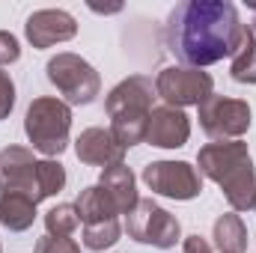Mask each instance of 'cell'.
I'll list each match as a JSON object with an SVG mask.
<instances>
[{"label":"cell","mask_w":256,"mask_h":253,"mask_svg":"<svg viewBox=\"0 0 256 253\" xmlns=\"http://www.w3.org/2000/svg\"><path fill=\"white\" fill-rule=\"evenodd\" d=\"M242 33L238 9L226 0H188L167 15V48L188 68L232 57Z\"/></svg>","instance_id":"obj_1"},{"label":"cell","mask_w":256,"mask_h":253,"mask_svg":"<svg viewBox=\"0 0 256 253\" xmlns=\"http://www.w3.org/2000/svg\"><path fill=\"white\" fill-rule=\"evenodd\" d=\"M200 173L208 176L224 188L226 202L236 212H248L256 202V170L248 152V143L242 140H220L208 143L196 155Z\"/></svg>","instance_id":"obj_2"},{"label":"cell","mask_w":256,"mask_h":253,"mask_svg":"<svg viewBox=\"0 0 256 253\" xmlns=\"http://www.w3.org/2000/svg\"><path fill=\"white\" fill-rule=\"evenodd\" d=\"M155 98H158L155 84L146 74H131L108 92L104 108L110 114V134L122 149H131L146 140Z\"/></svg>","instance_id":"obj_3"},{"label":"cell","mask_w":256,"mask_h":253,"mask_svg":"<svg viewBox=\"0 0 256 253\" xmlns=\"http://www.w3.org/2000/svg\"><path fill=\"white\" fill-rule=\"evenodd\" d=\"M24 131L33 143V149H39L42 155L54 158L63 155L68 146V131H72V110L60 98L42 96L33 98L24 116Z\"/></svg>","instance_id":"obj_4"},{"label":"cell","mask_w":256,"mask_h":253,"mask_svg":"<svg viewBox=\"0 0 256 253\" xmlns=\"http://www.w3.org/2000/svg\"><path fill=\"white\" fill-rule=\"evenodd\" d=\"M45 72H48V80L63 92L68 104H90V102H96V96L102 90L98 72L84 57H78V54H57V57H51L48 66H45Z\"/></svg>","instance_id":"obj_5"},{"label":"cell","mask_w":256,"mask_h":253,"mask_svg":"<svg viewBox=\"0 0 256 253\" xmlns=\"http://www.w3.org/2000/svg\"><path fill=\"white\" fill-rule=\"evenodd\" d=\"M126 230H128V238L140 242V244H152V248H176L179 236H182V226L179 220L161 208L155 200H137V206L126 214Z\"/></svg>","instance_id":"obj_6"},{"label":"cell","mask_w":256,"mask_h":253,"mask_svg":"<svg viewBox=\"0 0 256 253\" xmlns=\"http://www.w3.org/2000/svg\"><path fill=\"white\" fill-rule=\"evenodd\" d=\"M155 92L158 98L167 102V108H188V104H202L214 92V80L208 72L188 68V66H170L161 68L155 78Z\"/></svg>","instance_id":"obj_7"},{"label":"cell","mask_w":256,"mask_h":253,"mask_svg":"<svg viewBox=\"0 0 256 253\" xmlns=\"http://www.w3.org/2000/svg\"><path fill=\"white\" fill-rule=\"evenodd\" d=\"M200 126L212 140H238L250 128V104L212 92L200 104Z\"/></svg>","instance_id":"obj_8"},{"label":"cell","mask_w":256,"mask_h":253,"mask_svg":"<svg viewBox=\"0 0 256 253\" xmlns=\"http://www.w3.org/2000/svg\"><path fill=\"white\" fill-rule=\"evenodd\" d=\"M143 182L152 194L170 200H194L202 190V176L188 161H152L143 167Z\"/></svg>","instance_id":"obj_9"},{"label":"cell","mask_w":256,"mask_h":253,"mask_svg":"<svg viewBox=\"0 0 256 253\" xmlns=\"http://www.w3.org/2000/svg\"><path fill=\"white\" fill-rule=\"evenodd\" d=\"M0 190L27 194V196H33V202H42L39 188H36V158L30 149L6 146L0 152Z\"/></svg>","instance_id":"obj_10"},{"label":"cell","mask_w":256,"mask_h":253,"mask_svg":"<svg viewBox=\"0 0 256 253\" xmlns=\"http://www.w3.org/2000/svg\"><path fill=\"white\" fill-rule=\"evenodd\" d=\"M24 30H27V39H30L33 48H51L57 42L74 39L78 21L66 9H39V12H33L27 18Z\"/></svg>","instance_id":"obj_11"},{"label":"cell","mask_w":256,"mask_h":253,"mask_svg":"<svg viewBox=\"0 0 256 253\" xmlns=\"http://www.w3.org/2000/svg\"><path fill=\"white\" fill-rule=\"evenodd\" d=\"M74 155H78V161H84L90 167H104L108 170V167L122 164L126 149L116 143L110 128H86L74 140Z\"/></svg>","instance_id":"obj_12"},{"label":"cell","mask_w":256,"mask_h":253,"mask_svg":"<svg viewBox=\"0 0 256 253\" xmlns=\"http://www.w3.org/2000/svg\"><path fill=\"white\" fill-rule=\"evenodd\" d=\"M191 137V120L185 116V110L179 108H152L149 116V131H146V143L161 146V149H179L185 146Z\"/></svg>","instance_id":"obj_13"},{"label":"cell","mask_w":256,"mask_h":253,"mask_svg":"<svg viewBox=\"0 0 256 253\" xmlns=\"http://www.w3.org/2000/svg\"><path fill=\"white\" fill-rule=\"evenodd\" d=\"M74 208H78V218H80L84 226L108 224V220H116V214H120V206L114 202V196L102 185H90V188L80 190Z\"/></svg>","instance_id":"obj_14"},{"label":"cell","mask_w":256,"mask_h":253,"mask_svg":"<svg viewBox=\"0 0 256 253\" xmlns=\"http://www.w3.org/2000/svg\"><path fill=\"white\" fill-rule=\"evenodd\" d=\"M36 220V202L27 194L15 190H0V224L9 232H24Z\"/></svg>","instance_id":"obj_15"},{"label":"cell","mask_w":256,"mask_h":253,"mask_svg":"<svg viewBox=\"0 0 256 253\" xmlns=\"http://www.w3.org/2000/svg\"><path fill=\"white\" fill-rule=\"evenodd\" d=\"M98 185L108 190L110 196H114V202L120 206V214H128L134 206H137V182H134V173H131V167L126 164H116V167H108V170H102V179H98Z\"/></svg>","instance_id":"obj_16"},{"label":"cell","mask_w":256,"mask_h":253,"mask_svg":"<svg viewBox=\"0 0 256 253\" xmlns=\"http://www.w3.org/2000/svg\"><path fill=\"white\" fill-rule=\"evenodd\" d=\"M214 248L218 253H244L248 250V230L238 214H220L214 220Z\"/></svg>","instance_id":"obj_17"},{"label":"cell","mask_w":256,"mask_h":253,"mask_svg":"<svg viewBox=\"0 0 256 253\" xmlns=\"http://www.w3.org/2000/svg\"><path fill=\"white\" fill-rule=\"evenodd\" d=\"M230 74L232 80L238 84H256V39L250 33V27L244 24V33H242V42L232 54V63H230Z\"/></svg>","instance_id":"obj_18"},{"label":"cell","mask_w":256,"mask_h":253,"mask_svg":"<svg viewBox=\"0 0 256 253\" xmlns=\"http://www.w3.org/2000/svg\"><path fill=\"white\" fill-rule=\"evenodd\" d=\"M66 185V167L60 161H36V188H39V200H48L54 194H60Z\"/></svg>","instance_id":"obj_19"},{"label":"cell","mask_w":256,"mask_h":253,"mask_svg":"<svg viewBox=\"0 0 256 253\" xmlns=\"http://www.w3.org/2000/svg\"><path fill=\"white\" fill-rule=\"evenodd\" d=\"M45 226H48V236H72L78 226H80V218H78V208L74 202H60L54 206L48 214H45Z\"/></svg>","instance_id":"obj_20"},{"label":"cell","mask_w":256,"mask_h":253,"mask_svg":"<svg viewBox=\"0 0 256 253\" xmlns=\"http://www.w3.org/2000/svg\"><path fill=\"white\" fill-rule=\"evenodd\" d=\"M120 220H108V224H96V226H84V244L86 250H108L120 242Z\"/></svg>","instance_id":"obj_21"},{"label":"cell","mask_w":256,"mask_h":253,"mask_svg":"<svg viewBox=\"0 0 256 253\" xmlns=\"http://www.w3.org/2000/svg\"><path fill=\"white\" fill-rule=\"evenodd\" d=\"M33 253H80V248L66 236H42Z\"/></svg>","instance_id":"obj_22"},{"label":"cell","mask_w":256,"mask_h":253,"mask_svg":"<svg viewBox=\"0 0 256 253\" xmlns=\"http://www.w3.org/2000/svg\"><path fill=\"white\" fill-rule=\"evenodd\" d=\"M15 108V84L9 78V72L0 68V120H6Z\"/></svg>","instance_id":"obj_23"},{"label":"cell","mask_w":256,"mask_h":253,"mask_svg":"<svg viewBox=\"0 0 256 253\" xmlns=\"http://www.w3.org/2000/svg\"><path fill=\"white\" fill-rule=\"evenodd\" d=\"M18 57H21V45H18V39H15L12 33L0 30V66L18 63Z\"/></svg>","instance_id":"obj_24"},{"label":"cell","mask_w":256,"mask_h":253,"mask_svg":"<svg viewBox=\"0 0 256 253\" xmlns=\"http://www.w3.org/2000/svg\"><path fill=\"white\" fill-rule=\"evenodd\" d=\"M182 248H185V253H214L212 244H208V238H202V236H188Z\"/></svg>","instance_id":"obj_25"},{"label":"cell","mask_w":256,"mask_h":253,"mask_svg":"<svg viewBox=\"0 0 256 253\" xmlns=\"http://www.w3.org/2000/svg\"><path fill=\"white\" fill-rule=\"evenodd\" d=\"M90 9L92 12H120L122 6H96V3H90Z\"/></svg>","instance_id":"obj_26"},{"label":"cell","mask_w":256,"mask_h":253,"mask_svg":"<svg viewBox=\"0 0 256 253\" xmlns=\"http://www.w3.org/2000/svg\"><path fill=\"white\" fill-rule=\"evenodd\" d=\"M254 6V12H256V3H250ZM250 33H254V39H256V18H254V24H250Z\"/></svg>","instance_id":"obj_27"},{"label":"cell","mask_w":256,"mask_h":253,"mask_svg":"<svg viewBox=\"0 0 256 253\" xmlns=\"http://www.w3.org/2000/svg\"><path fill=\"white\" fill-rule=\"evenodd\" d=\"M254 212H256V202H254Z\"/></svg>","instance_id":"obj_28"},{"label":"cell","mask_w":256,"mask_h":253,"mask_svg":"<svg viewBox=\"0 0 256 253\" xmlns=\"http://www.w3.org/2000/svg\"><path fill=\"white\" fill-rule=\"evenodd\" d=\"M0 253H3V250H0Z\"/></svg>","instance_id":"obj_29"}]
</instances>
